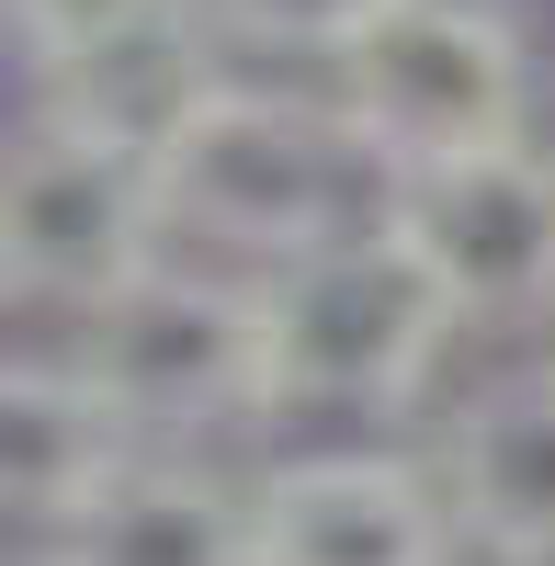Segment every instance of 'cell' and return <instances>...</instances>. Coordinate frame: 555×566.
<instances>
[{"mask_svg": "<svg viewBox=\"0 0 555 566\" xmlns=\"http://www.w3.org/2000/svg\"><path fill=\"white\" fill-rule=\"evenodd\" d=\"M442 499L477 555L555 566V352L477 386L442 419Z\"/></svg>", "mask_w": 555, "mask_h": 566, "instance_id": "9", "label": "cell"}, {"mask_svg": "<svg viewBox=\"0 0 555 566\" xmlns=\"http://www.w3.org/2000/svg\"><path fill=\"white\" fill-rule=\"evenodd\" d=\"M136 442L148 431L103 397V374L80 352H12V374H0V499L23 533H69L136 464Z\"/></svg>", "mask_w": 555, "mask_h": 566, "instance_id": "8", "label": "cell"}, {"mask_svg": "<svg viewBox=\"0 0 555 566\" xmlns=\"http://www.w3.org/2000/svg\"><path fill=\"white\" fill-rule=\"evenodd\" d=\"M329 69H341V125L375 159V181L499 148L533 114V57L499 0H386Z\"/></svg>", "mask_w": 555, "mask_h": 566, "instance_id": "3", "label": "cell"}, {"mask_svg": "<svg viewBox=\"0 0 555 566\" xmlns=\"http://www.w3.org/2000/svg\"><path fill=\"white\" fill-rule=\"evenodd\" d=\"M261 566H453L465 522L453 499L397 453H284L250 488Z\"/></svg>", "mask_w": 555, "mask_h": 566, "instance_id": "7", "label": "cell"}, {"mask_svg": "<svg viewBox=\"0 0 555 566\" xmlns=\"http://www.w3.org/2000/svg\"><path fill=\"white\" fill-rule=\"evenodd\" d=\"M375 193H386L375 216L465 295V317L555 306V159L533 148V136H499V148L397 170V181H375Z\"/></svg>", "mask_w": 555, "mask_h": 566, "instance_id": "6", "label": "cell"}, {"mask_svg": "<svg viewBox=\"0 0 555 566\" xmlns=\"http://www.w3.org/2000/svg\"><path fill=\"white\" fill-rule=\"evenodd\" d=\"M272 306V408H408L431 363L465 340V295L397 239V227H341L261 272Z\"/></svg>", "mask_w": 555, "mask_h": 566, "instance_id": "1", "label": "cell"}, {"mask_svg": "<svg viewBox=\"0 0 555 566\" xmlns=\"http://www.w3.org/2000/svg\"><path fill=\"white\" fill-rule=\"evenodd\" d=\"M69 114H91V125H114L125 148H170L181 125H193V103L216 91V69H205V45L181 34V12H159V23H136V34H114V45H91V57H69L57 80Z\"/></svg>", "mask_w": 555, "mask_h": 566, "instance_id": "11", "label": "cell"}, {"mask_svg": "<svg viewBox=\"0 0 555 566\" xmlns=\"http://www.w3.org/2000/svg\"><path fill=\"white\" fill-rule=\"evenodd\" d=\"M57 566H261V522L181 453H136L125 476L57 533Z\"/></svg>", "mask_w": 555, "mask_h": 566, "instance_id": "10", "label": "cell"}, {"mask_svg": "<svg viewBox=\"0 0 555 566\" xmlns=\"http://www.w3.org/2000/svg\"><path fill=\"white\" fill-rule=\"evenodd\" d=\"M386 0H216V23L239 45H284V57H341Z\"/></svg>", "mask_w": 555, "mask_h": 566, "instance_id": "13", "label": "cell"}, {"mask_svg": "<svg viewBox=\"0 0 555 566\" xmlns=\"http://www.w3.org/2000/svg\"><path fill=\"white\" fill-rule=\"evenodd\" d=\"M352 170H375V159L352 148L341 103L306 114V103H284V91H239V80H216L193 103V125L159 148L181 239H205V250L250 261V272L341 239L352 227Z\"/></svg>", "mask_w": 555, "mask_h": 566, "instance_id": "4", "label": "cell"}, {"mask_svg": "<svg viewBox=\"0 0 555 566\" xmlns=\"http://www.w3.org/2000/svg\"><path fill=\"white\" fill-rule=\"evenodd\" d=\"M0 12H12L23 69H34V80H57L69 57H91V45H114V34L159 23V12H181V0H0Z\"/></svg>", "mask_w": 555, "mask_h": 566, "instance_id": "12", "label": "cell"}, {"mask_svg": "<svg viewBox=\"0 0 555 566\" xmlns=\"http://www.w3.org/2000/svg\"><path fill=\"white\" fill-rule=\"evenodd\" d=\"M181 216L148 148H125L114 125L69 114L57 91L12 125V170H0V283L23 306H103L148 261H170Z\"/></svg>", "mask_w": 555, "mask_h": 566, "instance_id": "2", "label": "cell"}, {"mask_svg": "<svg viewBox=\"0 0 555 566\" xmlns=\"http://www.w3.org/2000/svg\"><path fill=\"white\" fill-rule=\"evenodd\" d=\"M69 352L103 374V397L136 431H216V419L272 408V306L261 272H193V261H148L125 295L80 306Z\"/></svg>", "mask_w": 555, "mask_h": 566, "instance_id": "5", "label": "cell"}, {"mask_svg": "<svg viewBox=\"0 0 555 566\" xmlns=\"http://www.w3.org/2000/svg\"><path fill=\"white\" fill-rule=\"evenodd\" d=\"M23 566H57V555H23Z\"/></svg>", "mask_w": 555, "mask_h": 566, "instance_id": "14", "label": "cell"}]
</instances>
